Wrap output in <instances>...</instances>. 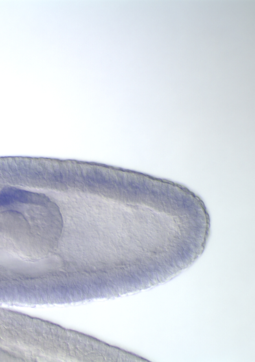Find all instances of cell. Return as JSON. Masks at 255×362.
<instances>
[{
  "instance_id": "obj_1",
  "label": "cell",
  "mask_w": 255,
  "mask_h": 362,
  "mask_svg": "<svg viewBox=\"0 0 255 362\" xmlns=\"http://www.w3.org/2000/svg\"><path fill=\"white\" fill-rule=\"evenodd\" d=\"M45 198L26 191L7 188L0 193V206H7L15 203L40 202L44 201Z\"/></svg>"
}]
</instances>
